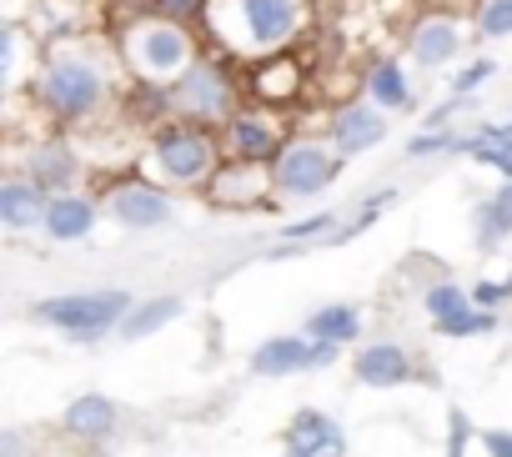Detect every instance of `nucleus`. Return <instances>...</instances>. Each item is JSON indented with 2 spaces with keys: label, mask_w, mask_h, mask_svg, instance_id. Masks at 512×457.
Instances as JSON below:
<instances>
[{
  "label": "nucleus",
  "mask_w": 512,
  "mask_h": 457,
  "mask_svg": "<svg viewBox=\"0 0 512 457\" xmlns=\"http://www.w3.org/2000/svg\"><path fill=\"white\" fill-rule=\"evenodd\" d=\"M307 362H312V337L307 332L267 337L262 347L251 352V372L256 377H292V372H307Z\"/></svg>",
  "instance_id": "16"
},
{
  "label": "nucleus",
  "mask_w": 512,
  "mask_h": 457,
  "mask_svg": "<svg viewBox=\"0 0 512 457\" xmlns=\"http://www.w3.org/2000/svg\"><path fill=\"white\" fill-rule=\"evenodd\" d=\"M302 332L317 337V342L347 347V342L362 337V307H357V302H327V307H317V312L302 322Z\"/></svg>",
  "instance_id": "20"
},
{
  "label": "nucleus",
  "mask_w": 512,
  "mask_h": 457,
  "mask_svg": "<svg viewBox=\"0 0 512 457\" xmlns=\"http://www.w3.org/2000/svg\"><path fill=\"white\" fill-rule=\"evenodd\" d=\"M462 146V136L447 126V131H422V136H412L407 141V156H447V151H457Z\"/></svg>",
  "instance_id": "31"
},
{
  "label": "nucleus",
  "mask_w": 512,
  "mask_h": 457,
  "mask_svg": "<svg viewBox=\"0 0 512 457\" xmlns=\"http://www.w3.org/2000/svg\"><path fill=\"white\" fill-rule=\"evenodd\" d=\"M492 76H497V61H492V56H477V61H467V66L452 76V96H477Z\"/></svg>",
  "instance_id": "29"
},
{
  "label": "nucleus",
  "mask_w": 512,
  "mask_h": 457,
  "mask_svg": "<svg viewBox=\"0 0 512 457\" xmlns=\"http://www.w3.org/2000/svg\"><path fill=\"white\" fill-rule=\"evenodd\" d=\"M477 36H487V41L512 36V0H482L477 6Z\"/></svg>",
  "instance_id": "27"
},
{
  "label": "nucleus",
  "mask_w": 512,
  "mask_h": 457,
  "mask_svg": "<svg viewBox=\"0 0 512 457\" xmlns=\"http://www.w3.org/2000/svg\"><path fill=\"white\" fill-rule=\"evenodd\" d=\"M282 452L287 457H347V432L322 407H302V412H292V422L282 432Z\"/></svg>",
  "instance_id": "10"
},
{
  "label": "nucleus",
  "mask_w": 512,
  "mask_h": 457,
  "mask_svg": "<svg viewBox=\"0 0 512 457\" xmlns=\"http://www.w3.org/2000/svg\"><path fill=\"white\" fill-rule=\"evenodd\" d=\"M467 292H472V302H477V307H492V312H497V307L512 297V282H492V277H482V282H472Z\"/></svg>",
  "instance_id": "32"
},
{
  "label": "nucleus",
  "mask_w": 512,
  "mask_h": 457,
  "mask_svg": "<svg viewBox=\"0 0 512 457\" xmlns=\"http://www.w3.org/2000/svg\"><path fill=\"white\" fill-rule=\"evenodd\" d=\"M46 196H61V191H76V176H81V156L66 146V141H41L31 151V171H26Z\"/></svg>",
  "instance_id": "17"
},
{
  "label": "nucleus",
  "mask_w": 512,
  "mask_h": 457,
  "mask_svg": "<svg viewBox=\"0 0 512 457\" xmlns=\"http://www.w3.org/2000/svg\"><path fill=\"white\" fill-rule=\"evenodd\" d=\"M282 457H287V452H282Z\"/></svg>",
  "instance_id": "38"
},
{
  "label": "nucleus",
  "mask_w": 512,
  "mask_h": 457,
  "mask_svg": "<svg viewBox=\"0 0 512 457\" xmlns=\"http://www.w3.org/2000/svg\"><path fill=\"white\" fill-rule=\"evenodd\" d=\"M472 232H477V252H497V242L507 237L502 221H497V211H492V201H482V206L472 211Z\"/></svg>",
  "instance_id": "30"
},
{
  "label": "nucleus",
  "mask_w": 512,
  "mask_h": 457,
  "mask_svg": "<svg viewBox=\"0 0 512 457\" xmlns=\"http://www.w3.org/2000/svg\"><path fill=\"white\" fill-rule=\"evenodd\" d=\"M282 232H287V242H322V237H337V232H342V216L322 206V211H312V216L287 221Z\"/></svg>",
  "instance_id": "25"
},
{
  "label": "nucleus",
  "mask_w": 512,
  "mask_h": 457,
  "mask_svg": "<svg viewBox=\"0 0 512 457\" xmlns=\"http://www.w3.org/2000/svg\"><path fill=\"white\" fill-rule=\"evenodd\" d=\"M387 131H392V126H387L382 106H347V111H337L332 126H327L332 151H342V156H362V151L382 146Z\"/></svg>",
  "instance_id": "11"
},
{
  "label": "nucleus",
  "mask_w": 512,
  "mask_h": 457,
  "mask_svg": "<svg viewBox=\"0 0 512 457\" xmlns=\"http://www.w3.org/2000/svg\"><path fill=\"white\" fill-rule=\"evenodd\" d=\"M352 372L362 387H402L417 377V362L402 342H367L357 357H352Z\"/></svg>",
  "instance_id": "12"
},
{
  "label": "nucleus",
  "mask_w": 512,
  "mask_h": 457,
  "mask_svg": "<svg viewBox=\"0 0 512 457\" xmlns=\"http://www.w3.org/2000/svg\"><path fill=\"white\" fill-rule=\"evenodd\" d=\"M467 437H472V427H467V417H462V412H452V442H447V457H462V447H467Z\"/></svg>",
  "instance_id": "35"
},
{
  "label": "nucleus",
  "mask_w": 512,
  "mask_h": 457,
  "mask_svg": "<svg viewBox=\"0 0 512 457\" xmlns=\"http://www.w3.org/2000/svg\"><path fill=\"white\" fill-rule=\"evenodd\" d=\"M151 176L171 181V186H201L216 176L221 156H216V141L196 126H166L156 141H151Z\"/></svg>",
  "instance_id": "3"
},
{
  "label": "nucleus",
  "mask_w": 512,
  "mask_h": 457,
  "mask_svg": "<svg viewBox=\"0 0 512 457\" xmlns=\"http://www.w3.org/2000/svg\"><path fill=\"white\" fill-rule=\"evenodd\" d=\"M297 66L287 61V66H267L262 76H256V96H267V101H287L292 91H297Z\"/></svg>",
  "instance_id": "28"
},
{
  "label": "nucleus",
  "mask_w": 512,
  "mask_h": 457,
  "mask_svg": "<svg viewBox=\"0 0 512 457\" xmlns=\"http://www.w3.org/2000/svg\"><path fill=\"white\" fill-rule=\"evenodd\" d=\"M156 6H161L166 21H181V16H191V11L201 6V0H156Z\"/></svg>",
  "instance_id": "36"
},
{
  "label": "nucleus",
  "mask_w": 512,
  "mask_h": 457,
  "mask_svg": "<svg viewBox=\"0 0 512 457\" xmlns=\"http://www.w3.org/2000/svg\"><path fill=\"white\" fill-rule=\"evenodd\" d=\"M226 146L236 151V161H277L282 156V131L267 121V116H246V111H236L231 121H226Z\"/></svg>",
  "instance_id": "15"
},
{
  "label": "nucleus",
  "mask_w": 512,
  "mask_h": 457,
  "mask_svg": "<svg viewBox=\"0 0 512 457\" xmlns=\"http://www.w3.org/2000/svg\"><path fill=\"white\" fill-rule=\"evenodd\" d=\"M46 206H51V196L31 176H11L6 186H0V221H6L11 232H31V226H41Z\"/></svg>",
  "instance_id": "18"
},
{
  "label": "nucleus",
  "mask_w": 512,
  "mask_h": 457,
  "mask_svg": "<svg viewBox=\"0 0 512 457\" xmlns=\"http://www.w3.org/2000/svg\"><path fill=\"white\" fill-rule=\"evenodd\" d=\"M126 56H131V66H136L141 81H181V76L196 66L191 36H186L176 21H151V26H141V31L131 36Z\"/></svg>",
  "instance_id": "5"
},
{
  "label": "nucleus",
  "mask_w": 512,
  "mask_h": 457,
  "mask_svg": "<svg viewBox=\"0 0 512 457\" xmlns=\"http://www.w3.org/2000/svg\"><path fill=\"white\" fill-rule=\"evenodd\" d=\"M96 221H101V206L91 196H76V191H61L51 196L46 206V221H41V232L51 242H86L96 232Z\"/></svg>",
  "instance_id": "13"
},
{
  "label": "nucleus",
  "mask_w": 512,
  "mask_h": 457,
  "mask_svg": "<svg viewBox=\"0 0 512 457\" xmlns=\"http://www.w3.org/2000/svg\"><path fill=\"white\" fill-rule=\"evenodd\" d=\"M342 151H327L317 141H292L282 146L272 176H277V196H322L337 176H342Z\"/></svg>",
  "instance_id": "6"
},
{
  "label": "nucleus",
  "mask_w": 512,
  "mask_h": 457,
  "mask_svg": "<svg viewBox=\"0 0 512 457\" xmlns=\"http://www.w3.org/2000/svg\"><path fill=\"white\" fill-rule=\"evenodd\" d=\"M277 191V176H267L256 161H236V166H216V176L206 181L211 206L221 211H262Z\"/></svg>",
  "instance_id": "9"
},
{
  "label": "nucleus",
  "mask_w": 512,
  "mask_h": 457,
  "mask_svg": "<svg viewBox=\"0 0 512 457\" xmlns=\"http://www.w3.org/2000/svg\"><path fill=\"white\" fill-rule=\"evenodd\" d=\"M176 116L181 121H231V81L211 66V61H196L176 86Z\"/></svg>",
  "instance_id": "7"
},
{
  "label": "nucleus",
  "mask_w": 512,
  "mask_h": 457,
  "mask_svg": "<svg viewBox=\"0 0 512 457\" xmlns=\"http://www.w3.org/2000/svg\"><path fill=\"white\" fill-rule=\"evenodd\" d=\"M487 201H492V211H497V221H502V232L512 237V181H502L497 196H487Z\"/></svg>",
  "instance_id": "34"
},
{
  "label": "nucleus",
  "mask_w": 512,
  "mask_h": 457,
  "mask_svg": "<svg viewBox=\"0 0 512 457\" xmlns=\"http://www.w3.org/2000/svg\"><path fill=\"white\" fill-rule=\"evenodd\" d=\"M402 191L397 186H382V191H372L367 201H357V211H352V221H342V232L332 237V242H352V237H362L372 221H382L387 211H392V201H397Z\"/></svg>",
  "instance_id": "24"
},
{
  "label": "nucleus",
  "mask_w": 512,
  "mask_h": 457,
  "mask_svg": "<svg viewBox=\"0 0 512 457\" xmlns=\"http://www.w3.org/2000/svg\"><path fill=\"white\" fill-rule=\"evenodd\" d=\"M136 307V297L126 287H91V292H61L31 307L36 322H46L51 332L71 337V342H96L106 332H121L126 312Z\"/></svg>",
  "instance_id": "1"
},
{
  "label": "nucleus",
  "mask_w": 512,
  "mask_h": 457,
  "mask_svg": "<svg viewBox=\"0 0 512 457\" xmlns=\"http://www.w3.org/2000/svg\"><path fill=\"white\" fill-rule=\"evenodd\" d=\"M477 447H487V457H512V432L507 427H487V432H477Z\"/></svg>",
  "instance_id": "33"
},
{
  "label": "nucleus",
  "mask_w": 512,
  "mask_h": 457,
  "mask_svg": "<svg viewBox=\"0 0 512 457\" xmlns=\"http://www.w3.org/2000/svg\"><path fill=\"white\" fill-rule=\"evenodd\" d=\"M61 427H66L71 437H81V442H106V437H116V427H121V407H116L106 392H81V397L61 412Z\"/></svg>",
  "instance_id": "14"
},
{
  "label": "nucleus",
  "mask_w": 512,
  "mask_h": 457,
  "mask_svg": "<svg viewBox=\"0 0 512 457\" xmlns=\"http://www.w3.org/2000/svg\"><path fill=\"white\" fill-rule=\"evenodd\" d=\"M231 6L241 16L231 51H282L307 21V0H231Z\"/></svg>",
  "instance_id": "4"
},
{
  "label": "nucleus",
  "mask_w": 512,
  "mask_h": 457,
  "mask_svg": "<svg viewBox=\"0 0 512 457\" xmlns=\"http://www.w3.org/2000/svg\"><path fill=\"white\" fill-rule=\"evenodd\" d=\"M367 96H372V106H382V111H412V106H417L412 81H407V71H402L397 61H377V66L367 71Z\"/></svg>",
  "instance_id": "21"
},
{
  "label": "nucleus",
  "mask_w": 512,
  "mask_h": 457,
  "mask_svg": "<svg viewBox=\"0 0 512 457\" xmlns=\"http://www.w3.org/2000/svg\"><path fill=\"white\" fill-rule=\"evenodd\" d=\"M422 302H427V317H432V322H442V317L462 312V307L472 302V292H467V287H457V282H432Z\"/></svg>",
  "instance_id": "26"
},
{
  "label": "nucleus",
  "mask_w": 512,
  "mask_h": 457,
  "mask_svg": "<svg viewBox=\"0 0 512 457\" xmlns=\"http://www.w3.org/2000/svg\"><path fill=\"white\" fill-rule=\"evenodd\" d=\"M36 96H41V106H46L51 116H61V121H86V116H96L101 101H106V76H101V66H96L91 56L66 51V56L46 61V71L36 76Z\"/></svg>",
  "instance_id": "2"
},
{
  "label": "nucleus",
  "mask_w": 512,
  "mask_h": 457,
  "mask_svg": "<svg viewBox=\"0 0 512 457\" xmlns=\"http://www.w3.org/2000/svg\"><path fill=\"white\" fill-rule=\"evenodd\" d=\"M101 206L111 211L116 226H131V232H151V226H166L176 216L171 196L156 181H116Z\"/></svg>",
  "instance_id": "8"
},
{
  "label": "nucleus",
  "mask_w": 512,
  "mask_h": 457,
  "mask_svg": "<svg viewBox=\"0 0 512 457\" xmlns=\"http://www.w3.org/2000/svg\"><path fill=\"white\" fill-rule=\"evenodd\" d=\"M181 312H186L181 297H151V302H136V307L126 312V322H121V342H141V337L171 327Z\"/></svg>",
  "instance_id": "22"
},
{
  "label": "nucleus",
  "mask_w": 512,
  "mask_h": 457,
  "mask_svg": "<svg viewBox=\"0 0 512 457\" xmlns=\"http://www.w3.org/2000/svg\"><path fill=\"white\" fill-rule=\"evenodd\" d=\"M497 327H502L497 312H492V307H477V302H467L462 312H452V317L437 322V332L452 337V342H462V337H487V332H497Z\"/></svg>",
  "instance_id": "23"
},
{
  "label": "nucleus",
  "mask_w": 512,
  "mask_h": 457,
  "mask_svg": "<svg viewBox=\"0 0 512 457\" xmlns=\"http://www.w3.org/2000/svg\"><path fill=\"white\" fill-rule=\"evenodd\" d=\"M412 61L417 66H427V71H442L447 61H457V51H462V31H457V21H442V16H432V21H422L417 31H412Z\"/></svg>",
  "instance_id": "19"
},
{
  "label": "nucleus",
  "mask_w": 512,
  "mask_h": 457,
  "mask_svg": "<svg viewBox=\"0 0 512 457\" xmlns=\"http://www.w3.org/2000/svg\"><path fill=\"white\" fill-rule=\"evenodd\" d=\"M0 447H6V457H26V447H21V432H16V427L0 432Z\"/></svg>",
  "instance_id": "37"
}]
</instances>
